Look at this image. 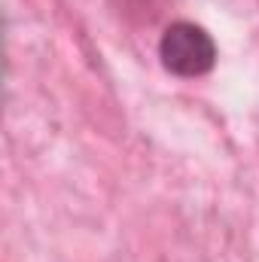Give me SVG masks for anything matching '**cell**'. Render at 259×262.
I'll return each instance as SVG.
<instances>
[{
	"instance_id": "obj_1",
	"label": "cell",
	"mask_w": 259,
	"mask_h": 262,
	"mask_svg": "<svg viewBox=\"0 0 259 262\" xmlns=\"http://www.w3.org/2000/svg\"><path fill=\"white\" fill-rule=\"evenodd\" d=\"M159 58L174 76H204L217 64V46L213 37L198 28L195 21H174L165 28L159 40Z\"/></svg>"
}]
</instances>
